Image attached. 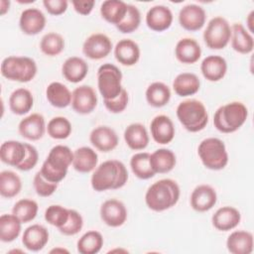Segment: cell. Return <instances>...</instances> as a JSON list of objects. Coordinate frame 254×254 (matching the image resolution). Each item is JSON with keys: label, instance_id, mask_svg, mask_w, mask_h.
<instances>
[{"label": "cell", "instance_id": "cell-1", "mask_svg": "<svg viewBox=\"0 0 254 254\" xmlns=\"http://www.w3.org/2000/svg\"><path fill=\"white\" fill-rule=\"evenodd\" d=\"M128 172L125 165L118 160H107L95 168L91 179V187L96 191L117 190L125 186Z\"/></svg>", "mask_w": 254, "mask_h": 254}, {"label": "cell", "instance_id": "cell-2", "mask_svg": "<svg viewBox=\"0 0 254 254\" xmlns=\"http://www.w3.org/2000/svg\"><path fill=\"white\" fill-rule=\"evenodd\" d=\"M181 190L178 183L172 179H162L151 185L145 194L147 206L154 211L167 210L177 204Z\"/></svg>", "mask_w": 254, "mask_h": 254}, {"label": "cell", "instance_id": "cell-3", "mask_svg": "<svg viewBox=\"0 0 254 254\" xmlns=\"http://www.w3.org/2000/svg\"><path fill=\"white\" fill-rule=\"evenodd\" d=\"M72 161L73 152L67 146L56 145L50 150L40 173L47 181L59 184L65 178L67 169L72 165Z\"/></svg>", "mask_w": 254, "mask_h": 254}, {"label": "cell", "instance_id": "cell-4", "mask_svg": "<svg viewBox=\"0 0 254 254\" xmlns=\"http://www.w3.org/2000/svg\"><path fill=\"white\" fill-rule=\"evenodd\" d=\"M247 117V107L240 101H232L217 108L213 124L221 133H233L245 123Z\"/></svg>", "mask_w": 254, "mask_h": 254}, {"label": "cell", "instance_id": "cell-5", "mask_svg": "<svg viewBox=\"0 0 254 254\" xmlns=\"http://www.w3.org/2000/svg\"><path fill=\"white\" fill-rule=\"evenodd\" d=\"M176 113L185 129L192 133L204 129L208 122V114L204 104L196 99L182 101L178 105Z\"/></svg>", "mask_w": 254, "mask_h": 254}, {"label": "cell", "instance_id": "cell-6", "mask_svg": "<svg viewBox=\"0 0 254 254\" xmlns=\"http://www.w3.org/2000/svg\"><path fill=\"white\" fill-rule=\"evenodd\" d=\"M197 154L202 165L212 171H219L228 164V153L222 140L214 137L203 139L198 147Z\"/></svg>", "mask_w": 254, "mask_h": 254}, {"label": "cell", "instance_id": "cell-7", "mask_svg": "<svg viewBox=\"0 0 254 254\" xmlns=\"http://www.w3.org/2000/svg\"><path fill=\"white\" fill-rule=\"evenodd\" d=\"M37 64L29 57L11 56L1 63V74L13 81L29 82L37 74Z\"/></svg>", "mask_w": 254, "mask_h": 254}, {"label": "cell", "instance_id": "cell-8", "mask_svg": "<svg viewBox=\"0 0 254 254\" xmlns=\"http://www.w3.org/2000/svg\"><path fill=\"white\" fill-rule=\"evenodd\" d=\"M97 87L103 99L117 97L123 89L122 72L113 64H103L97 70Z\"/></svg>", "mask_w": 254, "mask_h": 254}, {"label": "cell", "instance_id": "cell-9", "mask_svg": "<svg viewBox=\"0 0 254 254\" xmlns=\"http://www.w3.org/2000/svg\"><path fill=\"white\" fill-rule=\"evenodd\" d=\"M230 38L231 26L225 18L220 16L212 18L203 32V41L211 50L224 49L230 42Z\"/></svg>", "mask_w": 254, "mask_h": 254}, {"label": "cell", "instance_id": "cell-10", "mask_svg": "<svg viewBox=\"0 0 254 254\" xmlns=\"http://www.w3.org/2000/svg\"><path fill=\"white\" fill-rule=\"evenodd\" d=\"M112 42L108 36L101 33L90 35L82 45V53L90 60L106 58L112 50Z\"/></svg>", "mask_w": 254, "mask_h": 254}, {"label": "cell", "instance_id": "cell-11", "mask_svg": "<svg viewBox=\"0 0 254 254\" xmlns=\"http://www.w3.org/2000/svg\"><path fill=\"white\" fill-rule=\"evenodd\" d=\"M71 107L78 114H89L97 105L95 90L89 85H80L71 92Z\"/></svg>", "mask_w": 254, "mask_h": 254}, {"label": "cell", "instance_id": "cell-12", "mask_svg": "<svg viewBox=\"0 0 254 254\" xmlns=\"http://www.w3.org/2000/svg\"><path fill=\"white\" fill-rule=\"evenodd\" d=\"M127 209L124 203L116 198L105 200L100 206V217L110 227H119L126 222Z\"/></svg>", "mask_w": 254, "mask_h": 254}, {"label": "cell", "instance_id": "cell-13", "mask_svg": "<svg viewBox=\"0 0 254 254\" xmlns=\"http://www.w3.org/2000/svg\"><path fill=\"white\" fill-rule=\"evenodd\" d=\"M206 20L204 9L196 4H188L184 6L179 13L180 25L187 31L195 32L200 30Z\"/></svg>", "mask_w": 254, "mask_h": 254}, {"label": "cell", "instance_id": "cell-14", "mask_svg": "<svg viewBox=\"0 0 254 254\" xmlns=\"http://www.w3.org/2000/svg\"><path fill=\"white\" fill-rule=\"evenodd\" d=\"M18 130L22 137L30 141L40 140L47 130L45 118L40 113H32L20 121Z\"/></svg>", "mask_w": 254, "mask_h": 254}, {"label": "cell", "instance_id": "cell-15", "mask_svg": "<svg viewBox=\"0 0 254 254\" xmlns=\"http://www.w3.org/2000/svg\"><path fill=\"white\" fill-rule=\"evenodd\" d=\"M216 201V190L209 185L195 187L190 194V206L198 212L208 211L215 205Z\"/></svg>", "mask_w": 254, "mask_h": 254}, {"label": "cell", "instance_id": "cell-16", "mask_svg": "<svg viewBox=\"0 0 254 254\" xmlns=\"http://www.w3.org/2000/svg\"><path fill=\"white\" fill-rule=\"evenodd\" d=\"M46 22V16L41 10L37 8H28L21 13L19 26L24 34L34 36L45 29Z\"/></svg>", "mask_w": 254, "mask_h": 254}, {"label": "cell", "instance_id": "cell-17", "mask_svg": "<svg viewBox=\"0 0 254 254\" xmlns=\"http://www.w3.org/2000/svg\"><path fill=\"white\" fill-rule=\"evenodd\" d=\"M150 130L154 141L161 145L172 142L176 132L172 119L167 115L155 116L151 121Z\"/></svg>", "mask_w": 254, "mask_h": 254}, {"label": "cell", "instance_id": "cell-18", "mask_svg": "<svg viewBox=\"0 0 254 254\" xmlns=\"http://www.w3.org/2000/svg\"><path fill=\"white\" fill-rule=\"evenodd\" d=\"M89 141L95 149L107 153L117 147L119 139L112 128L108 126H98L90 132Z\"/></svg>", "mask_w": 254, "mask_h": 254}, {"label": "cell", "instance_id": "cell-19", "mask_svg": "<svg viewBox=\"0 0 254 254\" xmlns=\"http://www.w3.org/2000/svg\"><path fill=\"white\" fill-rule=\"evenodd\" d=\"M173 23V13L165 5H155L146 14V24L149 29L155 32L168 30Z\"/></svg>", "mask_w": 254, "mask_h": 254}, {"label": "cell", "instance_id": "cell-20", "mask_svg": "<svg viewBox=\"0 0 254 254\" xmlns=\"http://www.w3.org/2000/svg\"><path fill=\"white\" fill-rule=\"evenodd\" d=\"M49 231L41 224H32L24 230L22 243L26 249L33 252L42 250L49 241Z\"/></svg>", "mask_w": 254, "mask_h": 254}, {"label": "cell", "instance_id": "cell-21", "mask_svg": "<svg viewBox=\"0 0 254 254\" xmlns=\"http://www.w3.org/2000/svg\"><path fill=\"white\" fill-rule=\"evenodd\" d=\"M241 220L240 211L233 206H222L218 208L211 217L214 228L219 231H229L234 229Z\"/></svg>", "mask_w": 254, "mask_h": 254}, {"label": "cell", "instance_id": "cell-22", "mask_svg": "<svg viewBox=\"0 0 254 254\" xmlns=\"http://www.w3.org/2000/svg\"><path fill=\"white\" fill-rule=\"evenodd\" d=\"M200 70L203 77L208 81H219L226 74L227 63L221 56L211 55L203 59Z\"/></svg>", "mask_w": 254, "mask_h": 254}, {"label": "cell", "instance_id": "cell-23", "mask_svg": "<svg viewBox=\"0 0 254 254\" xmlns=\"http://www.w3.org/2000/svg\"><path fill=\"white\" fill-rule=\"evenodd\" d=\"M140 48L137 43L130 39L120 40L114 48L116 61L126 66L134 65L140 59Z\"/></svg>", "mask_w": 254, "mask_h": 254}, {"label": "cell", "instance_id": "cell-24", "mask_svg": "<svg viewBox=\"0 0 254 254\" xmlns=\"http://www.w3.org/2000/svg\"><path fill=\"white\" fill-rule=\"evenodd\" d=\"M253 234L246 230H235L226 240L227 250L231 254H250L253 251Z\"/></svg>", "mask_w": 254, "mask_h": 254}, {"label": "cell", "instance_id": "cell-25", "mask_svg": "<svg viewBox=\"0 0 254 254\" xmlns=\"http://www.w3.org/2000/svg\"><path fill=\"white\" fill-rule=\"evenodd\" d=\"M175 56L179 62L191 64L200 59L201 49L194 39L183 38L176 45Z\"/></svg>", "mask_w": 254, "mask_h": 254}, {"label": "cell", "instance_id": "cell-26", "mask_svg": "<svg viewBox=\"0 0 254 254\" xmlns=\"http://www.w3.org/2000/svg\"><path fill=\"white\" fill-rule=\"evenodd\" d=\"M26 145L20 141L8 140L1 144L0 147V159L3 163L18 167L25 159Z\"/></svg>", "mask_w": 254, "mask_h": 254}, {"label": "cell", "instance_id": "cell-27", "mask_svg": "<svg viewBox=\"0 0 254 254\" xmlns=\"http://www.w3.org/2000/svg\"><path fill=\"white\" fill-rule=\"evenodd\" d=\"M231 47L242 55L252 53L254 49V39L252 35L240 23H235L231 26Z\"/></svg>", "mask_w": 254, "mask_h": 254}, {"label": "cell", "instance_id": "cell-28", "mask_svg": "<svg viewBox=\"0 0 254 254\" xmlns=\"http://www.w3.org/2000/svg\"><path fill=\"white\" fill-rule=\"evenodd\" d=\"M87 63L78 57L67 58L62 65V73L64 77L72 83H77L83 80L87 75Z\"/></svg>", "mask_w": 254, "mask_h": 254}, {"label": "cell", "instance_id": "cell-29", "mask_svg": "<svg viewBox=\"0 0 254 254\" xmlns=\"http://www.w3.org/2000/svg\"><path fill=\"white\" fill-rule=\"evenodd\" d=\"M98 163L97 153L90 147H79L73 151L72 167L79 173H90L95 170Z\"/></svg>", "mask_w": 254, "mask_h": 254}, {"label": "cell", "instance_id": "cell-30", "mask_svg": "<svg viewBox=\"0 0 254 254\" xmlns=\"http://www.w3.org/2000/svg\"><path fill=\"white\" fill-rule=\"evenodd\" d=\"M124 140L127 146L135 151L144 150L149 144V134L141 123H132L124 131Z\"/></svg>", "mask_w": 254, "mask_h": 254}, {"label": "cell", "instance_id": "cell-31", "mask_svg": "<svg viewBox=\"0 0 254 254\" xmlns=\"http://www.w3.org/2000/svg\"><path fill=\"white\" fill-rule=\"evenodd\" d=\"M200 88L198 76L192 72H182L173 81V89L177 95L187 97L195 94Z\"/></svg>", "mask_w": 254, "mask_h": 254}, {"label": "cell", "instance_id": "cell-32", "mask_svg": "<svg viewBox=\"0 0 254 254\" xmlns=\"http://www.w3.org/2000/svg\"><path fill=\"white\" fill-rule=\"evenodd\" d=\"M150 163L155 174H166L175 168L177 158L172 150L161 148L150 155Z\"/></svg>", "mask_w": 254, "mask_h": 254}, {"label": "cell", "instance_id": "cell-33", "mask_svg": "<svg viewBox=\"0 0 254 254\" xmlns=\"http://www.w3.org/2000/svg\"><path fill=\"white\" fill-rule=\"evenodd\" d=\"M34 105L32 92L24 87L15 89L9 97L10 110L16 115L27 114Z\"/></svg>", "mask_w": 254, "mask_h": 254}, {"label": "cell", "instance_id": "cell-34", "mask_svg": "<svg viewBox=\"0 0 254 254\" xmlns=\"http://www.w3.org/2000/svg\"><path fill=\"white\" fill-rule=\"evenodd\" d=\"M46 96L50 104L57 108H64L71 103V92L64 83L51 82L46 89Z\"/></svg>", "mask_w": 254, "mask_h": 254}, {"label": "cell", "instance_id": "cell-35", "mask_svg": "<svg viewBox=\"0 0 254 254\" xmlns=\"http://www.w3.org/2000/svg\"><path fill=\"white\" fill-rule=\"evenodd\" d=\"M127 5L121 0H106L100 6V14L106 22L117 26L127 13Z\"/></svg>", "mask_w": 254, "mask_h": 254}, {"label": "cell", "instance_id": "cell-36", "mask_svg": "<svg viewBox=\"0 0 254 254\" xmlns=\"http://www.w3.org/2000/svg\"><path fill=\"white\" fill-rule=\"evenodd\" d=\"M145 96L149 105L160 108L169 103L171 99V89L166 83L155 81L147 87Z\"/></svg>", "mask_w": 254, "mask_h": 254}, {"label": "cell", "instance_id": "cell-37", "mask_svg": "<svg viewBox=\"0 0 254 254\" xmlns=\"http://www.w3.org/2000/svg\"><path fill=\"white\" fill-rule=\"evenodd\" d=\"M22 230V221L15 214H2L0 216V240L12 242L17 239Z\"/></svg>", "mask_w": 254, "mask_h": 254}, {"label": "cell", "instance_id": "cell-38", "mask_svg": "<svg viewBox=\"0 0 254 254\" xmlns=\"http://www.w3.org/2000/svg\"><path fill=\"white\" fill-rule=\"evenodd\" d=\"M150 155L151 154L147 152H140L131 157V170L133 174L140 180H149L156 175L151 167Z\"/></svg>", "mask_w": 254, "mask_h": 254}, {"label": "cell", "instance_id": "cell-39", "mask_svg": "<svg viewBox=\"0 0 254 254\" xmlns=\"http://www.w3.org/2000/svg\"><path fill=\"white\" fill-rule=\"evenodd\" d=\"M103 243V236L100 232L89 230L77 240L76 247L80 254H96L101 250Z\"/></svg>", "mask_w": 254, "mask_h": 254}, {"label": "cell", "instance_id": "cell-40", "mask_svg": "<svg viewBox=\"0 0 254 254\" xmlns=\"http://www.w3.org/2000/svg\"><path fill=\"white\" fill-rule=\"evenodd\" d=\"M22 189L20 177L12 171L0 173V194L6 198H12L19 194Z\"/></svg>", "mask_w": 254, "mask_h": 254}, {"label": "cell", "instance_id": "cell-41", "mask_svg": "<svg viewBox=\"0 0 254 254\" xmlns=\"http://www.w3.org/2000/svg\"><path fill=\"white\" fill-rule=\"evenodd\" d=\"M71 124L69 120L64 116H56L52 118L47 125L48 135L57 140H63L71 134Z\"/></svg>", "mask_w": 254, "mask_h": 254}, {"label": "cell", "instance_id": "cell-42", "mask_svg": "<svg viewBox=\"0 0 254 254\" xmlns=\"http://www.w3.org/2000/svg\"><path fill=\"white\" fill-rule=\"evenodd\" d=\"M39 206L35 200L29 198H22L14 204L12 208V213L15 214L22 221V223H27L36 218Z\"/></svg>", "mask_w": 254, "mask_h": 254}, {"label": "cell", "instance_id": "cell-43", "mask_svg": "<svg viewBox=\"0 0 254 254\" xmlns=\"http://www.w3.org/2000/svg\"><path fill=\"white\" fill-rule=\"evenodd\" d=\"M40 49L46 56L56 57L64 51V40L62 35L55 32H50L42 38Z\"/></svg>", "mask_w": 254, "mask_h": 254}, {"label": "cell", "instance_id": "cell-44", "mask_svg": "<svg viewBox=\"0 0 254 254\" xmlns=\"http://www.w3.org/2000/svg\"><path fill=\"white\" fill-rule=\"evenodd\" d=\"M141 24V13L139 9L132 4L127 5V13L123 21L116 26L117 30L123 34L135 32Z\"/></svg>", "mask_w": 254, "mask_h": 254}, {"label": "cell", "instance_id": "cell-45", "mask_svg": "<svg viewBox=\"0 0 254 254\" xmlns=\"http://www.w3.org/2000/svg\"><path fill=\"white\" fill-rule=\"evenodd\" d=\"M69 216V209L60 204H52L45 211V220L58 228L64 225Z\"/></svg>", "mask_w": 254, "mask_h": 254}, {"label": "cell", "instance_id": "cell-46", "mask_svg": "<svg viewBox=\"0 0 254 254\" xmlns=\"http://www.w3.org/2000/svg\"><path fill=\"white\" fill-rule=\"evenodd\" d=\"M83 226V218L81 214L75 209H69V216L64 225L59 228L60 232L66 236L77 234Z\"/></svg>", "mask_w": 254, "mask_h": 254}, {"label": "cell", "instance_id": "cell-47", "mask_svg": "<svg viewBox=\"0 0 254 254\" xmlns=\"http://www.w3.org/2000/svg\"><path fill=\"white\" fill-rule=\"evenodd\" d=\"M33 186H34V189H35L37 194L40 196H43V197L51 196L58 189V184L51 183V182L47 181L42 176L40 171L38 173H36V175L34 177Z\"/></svg>", "mask_w": 254, "mask_h": 254}, {"label": "cell", "instance_id": "cell-48", "mask_svg": "<svg viewBox=\"0 0 254 254\" xmlns=\"http://www.w3.org/2000/svg\"><path fill=\"white\" fill-rule=\"evenodd\" d=\"M104 105L111 113H121L124 111L129 102V95L125 88L122 89L120 94L113 99H103Z\"/></svg>", "mask_w": 254, "mask_h": 254}, {"label": "cell", "instance_id": "cell-49", "mask_svg": "<svg viewBox=\"0 0 254 254\" xmlns=\"http://www.w3.org/2000/svg\"><path fill=\"white\" fill-rule=\"evenodd\" d=\"M26 145V156L24 161L17 167L18 170L20 171H30L32 170L38 163L39 161V153L38 150L31 144L25 143Z\"/></svg>", "mask_w": 254, "mask_h": 254}, {"label": "cell", "instance_id": "cell-50", "mask_svg": "<svg viewBox=\"0 0 254 254\" xmlns=\"http://www.w3.org/2000/svg\"><path fill=\"white\" fill-rule=\"evenodd\" d=\"M43 5L49 14L60 16L66 11L68 3L66 0H44Z\"/></svg>", "mask_w": 254, "mask_h": 254}, {"label": "cell", "instance_id": "cell-51", "mask_svg": "<svg viewBox=\"0 0 254 254\" xmlns=\"http://www.w3.org/2000/svg\"><path fill=\"white\" fill-rule=\"evenodd\" d=\"M71 4L76 13L80 15H88L93 10L95 1L94 0H73Z\"/></svg>", "mask_w": 254, "mask_h": 254}, {"label": "cell", "instance_id": "cell-52", "mask_svg": "<svg viewBox=\"0 0 254 254\" xmlns=\"http://www.w3.org/2000/svg\"><path fill=\"white\" fill-rule=\"evenodd\" d=\"M253 15H254V11H251L246 18V23H247V28H248L247 31L250 34L253 33Z\"/></svg>", "mask_w": 254, "mask_h": 254}, {"label": "cell", "instance_id": "cell-53", "mask_svg": "<svg viewBox=\"0 0 254 254\" xmlns=\"http://www.w3.org/2000/svg\"><path fill=\"white\" fill-rule=\"evenodd\" d=\"M9 7H10V1L1 0L0 1V14L4 15L9 10Z\"/></svg>", "mask_w": 254, "mask_h": 254}, {"label": "cell", "instance_id": "cell-54", "mask_svg": "<svg viewBox=\"0 0 254 254\" xmlns=\"http://www.w3.org/2000/svg\"><path fill=\"white\" fill-rule=\"evenodd\" d=\"M50 252H51V253H58V252H62V253L65 252V253H68V251H67L66 249H64V248H60V247H58V248H55V249L51 250Z\"/></svg>", "mask_w": 254, "mask_h": 254}]
</instances>
